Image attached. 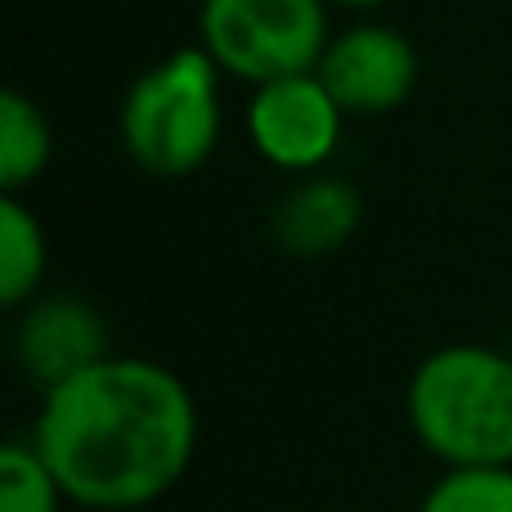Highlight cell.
<instances>
[{
    "mask_svg": "<svg viewBox=\"0 0 512 512\" xmlns=\"http://www.w3.org/2000/svg\"><path fill=\"white\" fill-rule=\"evenodd\" d=\"M198 445L185 382L153 360L108 355L45 391L36 450L59 490L81 508L126 512L162 499Z\"/></svg>",
    "mask_w": 512,
    "mask_h": 512,
    "instance_id": "6da1fadb",
    "label": "cell"
},
{
    "mask_svg": "<svg viewBox=\"0 0 512 512\" xmlns=\"http://www.w3.org/2000/svg\"><path fill=\"white\" fill-rule=\"evenodd\" d=\"M409 423L450 468H512V355L441 346L409 382Z\"/></svg>",
    "mask_w": 512,
    "mask_h": 512,
    "instance_id": "7a4b0ae2",
    "label": "cell"
},
{
    "mask_svg": "<svg viewBox=\"0 0 512 512\" xmlns=\"http://www.w3.org/2000/svg\"><path fill=\"white\" fill-rule=\"evenodd\" d=\"M221 140V68L194 45L135 77L122 99V144L158 180L194 176Z\"/></svg>",
    "mask_w": 512,
    "mask_h": 512,
    "instance_id": "3957f363",
    "label": "cell"
},
{
    "mask_svg": "<svg viewBox=\"0 0 512 512\" xmlns=\"http://www.w3.org/2000/svg\"><path fill=\"white\" fill-rule=\"evenodd\" d=\"M198 32L216 68L252 86L319 72L333 41L324 0H203Z\"/></svg>",
    "mask_w": 512,
    "mask_h": 512,
    "instance_id": "277c9868",
    "label": "cell"
},
{
    "mask_svg": "<svg viewBox=\"0 0 512 512\" xmlns=\"http://www.w3.org/2000/svg\"><path fill=\"white\" fill-rule=\"evenodd\" d=\"M342 104L328 95L319 72L256 86L248 104V135L265 162L283 171H319L342 140Z\"/></svg>",
    "mask_w": 512,
    "mask_h": 512,
    "instance_id": "5b68a950",
    "label": "cell"
},
{
    "mask_svg": "<svg viewBox=\"0 0 512 512\" xmlns=\"http://www.w3.org/2000/svg\"><path fill=\"white\" fill-rule=\"evenodd\" d=\"M319 81L342 104V113L382 117L409 99L418 81V54L396 27L364 23L328 41Z\"/></svg>",
    "mask_w": 512,
    "mask_h": 512,
    "instance_id": "8992f818",
    "label": "cell"
},
{
    "mask_svg": "<svg viewBox=\"0 0 512 512\" xmlns=\"http://www.w3.org/2000/svg\"><path fill=\"white\" fill-rule=\"evenodd\" d=\"M108 360V324L77 297H45L18 324V364L45 391Z\"/></svg>",
    "mask_w": 512,
    "mask_h": 512,
    "instance_id": "52a82bcc",
    "label": "cell"
},
{
    "mask_svg": "<svg viewBox=\"0 0 512 512\" xmlns=\"http://www.w3.org/2000/svg\"><path fill=\"white\" fill-rule=\"evenodd\" d=\"M360 194L337 176H306L274 203V243L292 256H328L360 230Z\"/></svg>",
    "mask_w": 512,
    "mask_h": 512,
    "instance_id": "ba28073f",
    "label": "cell"
},
{
    "mask_svg": "<svg viewBox=\"0 0 512 512\" xmlns=\"http://www.w3.org/2000/svg\"><path fill=\"white\" fill-rule=\"evenodd\" d=\"M50 122L23 95L0 90V194H23L50 162Z\"/></svg>",
    "mask_w": 512,
    "mask_h": 512,
    "instance_id": "9c48e42d",
    "label": "cell"
},
{
    "mask_svg": "<svg viewBox=\"0 0 512 512\" xmlns=\"http://www.w3.org/2000/svg\"><path fill=\"white\" fill-rule=\"evenodd\" d=\"M45 274V230L18 194H0V301L23 306Z\"/></svg>",
    "mask_w": 512,
    "mask_h": 512,
    "instance_id": "30bf717a",
    "label": "cell"
},
{
    "mask_svg": "<svg viewBox=\"0 0 512 512\" xmlns=\"http://www.w3.org/2000/svg\"><path fill=\"white\" fill-rule=\"evenodd\" d=\"M59 481L36 445L9 441L0 450V512H59Z\"/></svg>",
    "mask_w": 512,
    "mask_h": 512,
    "instance_id": "8fae6325",
    "label": "cell"
},
{
    "mask_svg": "<svg viewBox=\"0 0 512 512\" xmlns=\"http://www.w3.org/2000/svg\"><path fill=\"white\" fill-rule=\"evenodd\" d=\"M423 512H512V468H454L432 486Z\"/></svg>",
    "mask_w": 512,
    "mask_h": 512,
    "instance_id": "7c38bea8",
    "label": "cell"
},
{
    "mask_svg": "<svg viewBox=\"0 0 512 512\" xmlns=\"http://www.w3.org/2000/svg\"><path fill=\"white\" fill-rule=\"evenodd\" d=\"M337 5H351V9H373V5H387V0H337Z\"/></svg>",
    "mask_w": 512,
    "mask_h": 512,
    "instance_id": "4fadbf2b",
    "label": "cell"
}]
</instances>
